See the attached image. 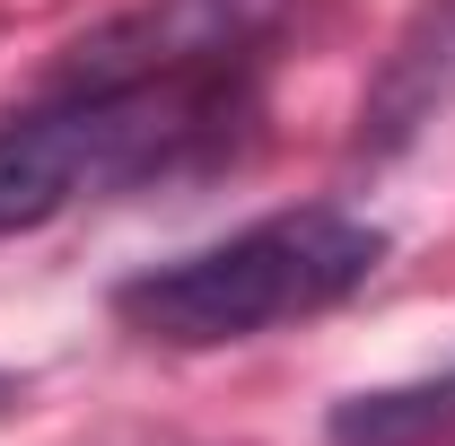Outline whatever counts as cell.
<instances>
[{"label":"cell","mask_w":455,"mask_h":446,"mask_svg":"<svg viewBox=\"0 0 455 446\" xmlns=\"http://www.w3.org/2000/svg\"><path fill=\"white\" fill-rule=\"evenodd\" d=\"M281 0H140L70 44L44 97L0 123V236L61 211L202 167L254 114V61Z\"/></svg>","instance_id":"obj_1"},{"label":"cell","mask_w":455,"mask_h":446,"mask_svg":"<svg viewBox=\"0 0 455 446\" xmlns=\"http://www.w3.org/2000/svg\"><path fill=\"white\" fill-rule=\"evenodd\" d=\"M377 263H386V236L368 219L307 202V211H272V219L236 227L220 245H193L175 263H149L140 280L114 289V315L167 350H228V341L341 307L350 289H368Z\"/></svg>","instance_id":"obj_2"},{"label":"cell","mask_w":455,"mask_h":446,"mask_svg":"<svg viewBox=\"0 0 455 446\" xmlns=\"http://www.w3.org/2000/svg\"><path fill=\"white\" fill-rule=\"evenodd\" d=\"M455 429V368L420 377V386H377V394H350L333 402L324 438L333 446H429Z\"/></svg>","instance_id":"obj_3"},{"label":"cell","mask_w":455,"mask_h":446,"mask_svg":"<svg viewBox=\"0 0 455 446\" xmlns=\"http://www.w3.org/2000/svg\"><path fill=\"white\" fill-rule=\"evenodd\" d=\"M9 394H18V386H9V377H0V411H9Z\"/></svg>","instance_id":"obj_4"}]
</instances>
